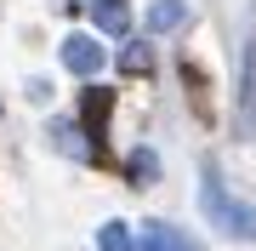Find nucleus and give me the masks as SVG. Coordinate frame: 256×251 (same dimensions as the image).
Listing matches in <instances>:
<instances>
[{
  "label": "nucleus",
  "instance_id": "9",
  "mask_svg": "<svg viewBox=\"0 0 256 251\" xmlns=\"http://www.w3.org/2000/svg\"><path fill=\"white\" fill-rule=\"evenodd\" d=\"M97 251H137V240H131V228H126V223H102Z\"/></svg>",
  "mask_w": 256,
  "mask_h": 251
},
{
  "label": "nucleus",
  "instance_id": "8",
  "mask_svg": "<svg viewBox=\"0 0 256 251\" xmlns=\"http://www.w3.org/2000/svg\"><path fill=\"white\" fill-rule=\"evenodd\" d=\"M126 171H131V183H154V177H160V160H154V149H137V154H131L126 160Z\"/></svg>",
  "mask_w": 256,
  "mask_h": 251
},
{
  "label": "nucleus",
  "instance_id": "5",
  "mask_svg": "<svg viewBox=\"0 0 256 251\" xmlns=\"http://www.w3.org/2000/svg\"><path fill=\"white\" fill-rule=\"evenodd\" d=\"M80 131H86V126L57 120V126H52V143H57L63 154H74V160H92V154H97V137H80Z\"/></svg>",
  "mask_w": 256,
  "mask_h": 251
},
{
  "label": "nucleus",
  "instance_id": "1",
  "mask_svg": "<svg viewBox=\"0 0 256 251\" xmlns=\"http://www.w3.org/2000/svg\"><path fill=\"white\" fill-rule=\"evenodd\" d=\"M200 205H205V217L216 223L222 234H239V240H250L256 234V211L245 200H228V188H222V177L216 166H205V183H200Z\"/></svg>",
  "mask_w": 256,
  "mask_h": 251
},
{
  "label": "nucleus",
  "instance_id": "4",
  "mask_svg": "<svg viewBox=\"0 0 256 251\" xmlns=\"http://www.w3.org/2000/svg\"><path fill=\"white\" fill-rule=\"evenodd\" d=\"M137 251H194V240H188L182 228H171V223H142Z\"/></svg>",
  "mask_w": 256,
  "mask_h": 251
},
{
  "label": "nucleus",
  "instance_id": "6",
  "mask_svg": "<svg viewBox=\"0 0 256 251\" xmlns=\"http://www.w3.org/2000/svg\"><path fill=\"white\" fill-rule=\"evenodd\" d=\"M92 18L102 35H126V23H131V6L126 0H92Z\"/></svg>",
  "mask_w": 256,
  "mask_h": 251
},
{
  "label": "nucleus",
  "instance_id": "10",
  "mask_svg": "<svg viewBox=\"0 0 256 251\" xmlns=\"http://www.w3.org/2000/svg\"><path fill=\"white\" fill-rule=\"evenodd\" d=\"M148 63H154V52H148V40H131V46H126V57H120V69H126V75H142Z\"/></svg>",
  "mask_w": 256,
  "mask_h": 251
},
{
  "label": "nucleus",
  "instance_id": "2",
  "mask_svg": "<svg viewBox=\"0 0 256 251\" xmlns=\"http://www.w3.org/2000/svg\"><path fill=\"white\" fill-rule=\"evenodd\" d=\"M239 131L256 143V40L245 46V75H239Z\"/></svg>",
  "mask_w": 256,
  "mask_h": 251
},
{
  "label": "nucleus",
  "instance_id": "7",
  "mask_svg": "<svg viewBox=\"0 0 256 251\" xmlns=\"http://www.w3.org/2000/svg\"><path fill=\"white\" fill-rule=\"evenodd\" d=\"M182 18H188V0H154V6H148V29H154V35L176 29Z\"/></svg>",
  "mask_w": 256,
  "mask_h": 251
},
{
  "label": "nucleus",
  "instance_id": "3",
  "mask_svg": "<svg viewBox=\"0 0 256 251\" xmlns=\"http://www.w3.org/2000/svg\"><path fill=\"white\" fill-rule=\"evenodd\" d=\"M63 69H74V75H97L102 69V46L92 35H68L63 40Z\"/></svg>",
  "mask_w": 256,
  "mask_h": 251
}]
</instances>
